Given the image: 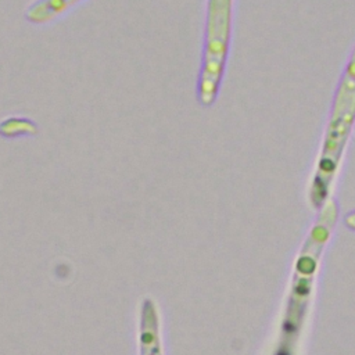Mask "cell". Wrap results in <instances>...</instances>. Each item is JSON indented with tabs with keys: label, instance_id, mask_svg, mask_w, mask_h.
I'll return each mask as SVG.
<instances>
[{
	"label": "cell",
	"instance_id": "1",
	"mask_svg": "<svg viewBox=\"0 0 355 355\" xmlns=\"http://www.w3.org/2000/svg\"><path fill=\"white\" fill-rule=\"evenodd\" d=\"M338 219V205L327 201L311 226L294 261L288 294L279 326L273 355H297L298 343L308 318L319 262Z\"/></svg>",
	"mask_w": 355,
	"mask_h": 355
},
{
	"label": "cell",
	"instance_id": "2",
	"mask_svg": "<svg viewBox=\"0 0 355 355\" xmlns=\"http://www.w3.org/2000/svg\"><path fill=\"white\" fill-rule=\"evenodd\" d=\"M355 122V47L338 82L333 108L323 137L313 179L309 187V202L320 209L329 198L330 189L340 166L344 148Z\"/></svg>",
	"mask_w": 355,
	"mask_h": 355
},
{
	"label": "cell",
	"instance_id": "3",
	"mask_svg": "<svg viewBox=\"0 0 355 355\" xmlns=\"http://www.w3.org/2000/svg\"><path fill=\"white\" fill-rule=\"evenodd\" d=\"M233 0H208L202 61L197 85L198 101L214 104L222 80L232 33Z\"/></svg>",
	"mask_w": 355,
	"mask_h": 355
},
{
	"label": "cell",
	"instance_id": "4",
	"mask_svg": "<svg viewBox=\"0 0 355 355\" xmlns=\"http://www.w3.org/2000/svg\"><path fill=\"white\" fill-rule=\"evenodd\" d=\"M80 0H33L25 10V19L35 25L51 22Z\"/></svg>",
	"mask_w": 355,
	"mask_h": 355
},
{
	"label": "cell",
	"instance_id": "5",
	"mask_svg": "<svg viewBox=\"0 0 355 355\" xmlns=\"http://www.w3.org/2000/svg\"><path fill=\"white\" fill-rule=\"evenodd\" d=\"M344 223H345V226H347L348 229H351V230L355 232V209L351 211V212H348V214L345 215Z\"/></svg>",
	"mask_w": 355,
	"mask_h": 355
}]
</instances>
